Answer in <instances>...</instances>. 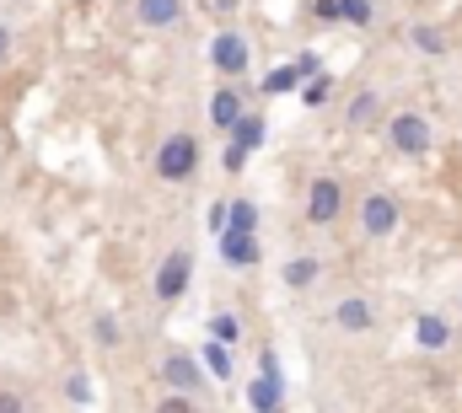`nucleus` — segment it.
Instances as JSON below:
<instances>
[{"label": "nucleus", "mask_w": 462, "mask_h": 413, "mask_svg": "<svg viewBox=\"0 0 462 413\" xmlns=\"http://www.w3.org/2000/svg\"><path fill=\"white\" fill-rule=\"evenodd\" d=\"M247 65H253V38L236 32V27H221V32L210 38V70L226 76V81H236V76H247Z\"/></svg>", "instance_id": "7"}, {"label": "nucleus", "mask_w": 462, "mask_h": 413, "mask_svg": "<svg viewBox=\"0 0 462 413\" xmlns=\"http://www.w3.org/2000/svg\"><path fill=\"white\" fill-rule=\"evenodd\" d=\"M345 124L355 129V134L376 129V124H382V92H376V87H360V92L349 97V107H345Z\"/></svg>", "instance_id": "14"}, {"label": "nucleus", "mask_w": 462, "mask_h": 413, "mask_svg": "<svg viewBox=\"0 0 462 413\" xmlns=\"http://www.w3.org/2000/svg\"><path fill=\"white\" fill-rule=\"evenodd\" d=\"M247 113V97H242V87L236 81H226V87H216L210 92V129H221V134H231V124Z\"/></svg>", "instance_id": "11"}, {"label": "nucleus", "mask_w": 462, "mask_h": 413, "mask_svg": "<svg viewBox=\"0 0 462 413\" xmlns=\"http://www.w3.org/2000/svg\"><path fill=\"white\" fill-rule=\"evenodd\" d=\"M247 161H253V156H247L242 145H231V140H226V151H221V172H231V178H236V172H247Z\"/></svg>", "instance_id": "26"}, {"label": "nucleus", "mask_w": 462, "mask_h": 413, "mask_svg": "<svg viewBox=\"0 0 462 413\" xmlns=\"http://www.w3.org/2000/svg\"><path fill=\"white\" fill-rule=\"evenodd\" d=\"M216 344H226V349H236L242 344V317L236 311H210V327H205Z\"/></svg>", "instance_id": "19"}, {"label": "nucleus", "mask_w": 462, "mask_h": 413, "mask_svg": "<svg viewBox=\"0 0 462 413\" xmlns=\"http://www.w3.org/2000/svg\"><path fill=\"white\" fill-rule=\"evenodd\" d=\"M318 274H323L318 252H296V258H285V269H280V280H285L291 290H312V285H318Z\"/></svg>", "instance_id": "15"}, {"label": "nucleus", "mask_w": 462, "mask_h": 413, "mask_svg": "<svg viewBox=\"0 0 462 413\" xmlns=\"http://www.w3.org/2000/svg\"><path fill=\"white\" fill-rule=\"evenodd\" d=\"M226 205H231V199H216V205H210V215H205L210 236H221V231H226Z\"/></svg>", "instance_id": "28"}, {"label": "nucleus", "mask_w": 462, "mask_h": 413, "mask_svg": "<svg viewBox=\"0 0 462 413\" xmlns=\"http://www.w3.org/2000/svg\"><path fill=\"white\" fill-rule=\"evenodd\" d=\"M312 16L318 22H339V0H312Z\"/></svg>", "instance_id": "31"}, {"label": "nucleus", "mask_w": 462, "mask_h": 413, "mask_svg": "<svg viewBox=\"0 0 462 413\" xmlns=\"http://www.w3.org/2000/svg\"><path fill=\"white\" fill-rule=\"evenodd\" d=\"M409 43H414L420 54H430V60H436V54H447V32H441V27H430V22H414V27H409Z\"/></svg>", "instance_id": "20"}, {"label": "nucleus", "mask_w": 462, "mask_h": 413, "mask_svg": "<svg viewBox=\"0 0 462 413\" xmlns=\"http://www.w3.org/2000/svg\"><path fill=\"white\" fill-rule=\"evenodd\" d=\"M247 408L253 413H280L285 408V371H280V354H274V349L258 354V376L247 381Z\"/></svg>", "instance_id": "5"}, {"label": "nucleus", "mask_w": 462, "mask_h": 413, "mask_svg": "<svg viewBox=\"0 0 462 413\" xmlns=\"http://www.w3.org/2000/svg\"><path fill=\"white\" fill-rule=\"evenodd\" d=\"M162 387H167V392H183V398H205L216 381L205 376L199 354H189V349H167V354H162Z\"/></svg>", "instance_id": "4"}, {"label": "nucleus", "mask_w": 462, "mask_h": 413, "mask_svg": "<svg viewBox=\"0 0 462 413\" xmlns=\"http://www.w3.org/2000/svg\"><path fill=\"white\" fill-rule=\"evenodd\" d=\"M11 49H16V32H11V27H5V22H0V65H5V60H11Z\"/></svg>", "instance_id": "32"}, {"label": "nucleus", "mask_w": 462, "mask_h": 413, "mask_svg": "<svg viewBox=\"0 0 462 413\" xmlns=\"http://www.w3.org/2000/svg\"><path fill=\"white\" fill-rule=\"evenodd\" d=\"M301 87H307V76L296 70V60H291V65H274V70L258 81V92H263V97H291V92H301Z\"/></svg>", "instance_id": "17"}, {"label": "nucleus", "mask_w": 462, "mask_h": 413, "mask_svg": "<svg viewBox=\"0 0 462 413\" xmlns=\"http://www.w3.org/2000/svg\"><path fill=\"white\" fill-rule=\"evenodd\" d=\"M334 327H339V333H371V327H376V307H371L365 296H339Z\"/></svg>", "instance_id": "13"}, {"label": "nucleus", "mask_w": 462, "mask_h": 413, "mask_svg": "<svg viewBox=\"0 0 462 413\" xmlns=\"http://www.w3.org/2000/svg\"><path fill=\"white\" fill-rule=\"evenodd\" d=\"M328 97H334V76H328V70H318V76L301 87V103H307V107H323Z\"/></svg>", "instance_id": "23"}, {"label": "nucleus", "mask_w": 462, "mask_h": 413, "mask_svg": "<svg viewBox=\"0 0 462 413\" xmlns=\"http://www.w3.org/2000/svg\"><path fill=\"white\" fill-rule=\"evenodd\" d=\"M226 231H253V236H258V205H253V199H231L226 205Z\"/></svg>", "instance_id": "21"}, {"label": "nucleus", "mask_w": 462, "mask_h": 413, "mask_svg": "<svg viewBox=\"0 0 462 413\" xmlns=\"http://www.w3.org/2000/svg\"><path fill=\"white\" fill-rule=\"evenodd\" d=\"M140 27H178L183 22V0H134Z\"/></svg>", "instance_id": "16"}, {"label": "nucleus", "mask_w": 462, "mask_h": 413, "mask_svg": "<svg viewBox=\"0 0 462 413\" xmlns=\"http://www.w3.org/2000/svg\"><path fill=\"white\" fill-rule=\"evenodd\" d=\"M296 70H301V76H307V81H312V76H318V70H323V60H318V54H312V49H301V54H296Z\"/></svg>", "instance_id": "30"}, {"label": "nucleus", "mask_w": 462, "mask_h": 413, "mask_svg": "<svg viewBox=\"0 0 462 413\" xmlns=\"http://www.w3.org/2000/svg\"><path fill=\"white\" fill-rule=\"evenodd\" d=\"M189 285H194V252H189V247H172V252L156 263L151 296H156L162 307H178V301L189 296Z\"/></svg>", "instance_id": "3"}, {"label": "nucleus", "mask_w": 462, "mask_h": 413, "mask_svg": "<svg viewBox=\"0 0 462 413\" xmlns=\"http://www.w3.org/2000/svg\"><path fill=\"white\" fill-rule=\"evenodd\" d=\"M398 220H403V209L393 194H365L360 199V231L371 236V242H387L393 231H398Z\"/></svg>", "instance_id": "8"}, {"label": "nucleus", "mask_w": 462, "mask_h": 413, "mask_svg": "<svg viewBox=\"0 0 462 413\" xmlns=\"http://www.w3.org/2000/svg\"><path fill=\"white\" fill-rule=\"evenodd\" d=\"M65 398H70L76 408H87V403H92V376H87V371H70V376H65Z\"/></svg>", "instance_id": "25"}, {"label": "nucleus", "mask_w": 462, "mask_h": 413, "mask_svg": "<svg viewBox=\"0 0 462 413\" xmlns=\"http://www.w3.org/2000/svg\"><path fill=\"white\" fill-rule=\"evenodd\" d=\"M92 338H97L103 349H118V344H124V327H118L114 311H97V317H92Z\"/></svg>", "instance_id": "22"}, {"label": "nucleus", "mask_w": 462, "mask_h": 413, "mask_svg": "<svg viewBox=\"0 0 462 413\" xmlns=\"http://www.w3.org/2000/svg\"><path fill=\"white\" fill-rule=\"evenodd\" d=\"M430 145H436V134H430V118H425V113L403 107V113H393V118H387V151H393V156L425 161V156H430Z\"/></svg>", "instance_id": "2"}, {"label": "nucleus", "mask_w": 462, "mask_h": 413, "mask_svg": "<svg viewBox=\"0 0 462 413\" xmlns=\"http://www.w3.org/2000/svg\"><path fill=\"white\" fill-rule=\"evenodd\" d=\"M199 365H205V376H210V381H231V349H226V344L205 338V349H199Z\"/></svg>", "instance_id": "18"}, {"label": "nucleus", "mask_w": 462, "mask_h": 413, "mask_svg": "<svg viewBox=\"0 0 462 413\" xmlns=\"http://www.w3.org/2000/svg\"><path fill=\"white\" fill-rule=\"evenodd\" d=\"M205 5H210V11H221V16H231V11H236L242 0H205Z\"/></svg>", "instance_id": "33"}, {"label": "nucleus", "mask_w": 462, "mask_h": 413, "mask_svg": "<svg viewBox=\"0 0 462 413\" xmlns=\"http://www.w3.org/2000/svg\"><path fill=\"white\" fill-rule=\"evenodd\" d=\"M371 16H376L371 0H339V22L345 27H371Z\"/></svg>", "instance_id": "24"}, {"label": "nucleus", "mask_w": 462, "mask_h": 413, "mask_svg": "<svg viewBox=\"0 0 462 413\" xmlns=\"http://www.w3.org/2000/svg\"><path fill=\"white\" fill-rule=\"evenodd\" d=\"M156 178L162 183H172V188H183V183H194L199 178V167H205V145H199V134H189V129H172L162 145H156Z\"/></svg>", "instance_id": "1"}, {"label": "nucleus", "mask_w": 462, "mask_h": 413, "mask_svg": "<svg viewBox=\"0 0 462 413\" xmlns=\"http://www.w3.org/2000/svg\"><path fill=\"white\" fill-rule=\"evenodd\" d=\"M0 413H27V403H22L16 387H0Z\"/></svg>", "instance_id": "29"}, {"label": "nucleus", "mask_w": 462, "mask_h": 413, "mask_svg": "<svg viewBox=\"0 0 462 413\" xmlns=\"http://www.w3.org/2000/svg\"><path fill=\"white\" fill-rule=\"evenodd\" d=\"M345 205H349V194L334 172H318V178L307 183V225H318V231H323V225H339Z\"/></svg>", "instance_id": "6"}, {"label": "nucleus", "mask_w": 462, "mask_h": 413, "mask_svg": "<svg viewBox=\"0 0 462 413\" xmlns=\"http://www.w3.org/2000/svg\"><path fill=\"white\" fill-rule=\"evenodd\" d=\"M216 252H221V263L236 269V274H247V269L263 263V247H258L253 231H221V236H216Z\"/></svg>", "instance_id": "9"}, {"label": "nucleus", "mask_w": 462, "mask_h": 413, "mask_svg": "<svg viewBox=\"0 0 462 413\" xmlns=\"http://www.w3.org/2000/svg\"><path fill=\"white\" fill-rule=\"evenodd\" d=\"M231 145H242L247 156H258L263 151V140H269V113H258V107H247L236 124H231V134H226Z\"/></svg>", "instance_id": "12"}, {"label": "nucleus", "mask_w": 462, "mask_h": 413, "mask_svg": "<svg viewBox=\"0 0 462 413\" xmlns=\"http://www.w3.org/2000/svg\"><path fill=\"white\" fill-rule=\"evenodd\" d=\"M452 338H457V327H452L441 311H420V317H414V344H420L425 354H447Z\"/></svg>", "instance_id": "10"}, {"label": "nucleus", "mask_w": 462, "mask_h": 413, "mask_svg": "<svg viewBox=\"0 0 462 413\" xmlns=\"http://www.w3.org/2000/svg\"><path fill=\"white\" fill-rule=\"evenodd\" d=\"M156 413H199V403H194V398H183V392H167V398L156 403Z\"/></svg>", "instance_id": "27"}]
</instances>
